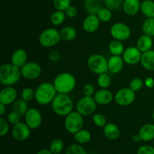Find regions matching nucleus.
<instances>
[{"label": "nucleus", "mask_w": 154, "mask_h": 154, "mask_svg": "<svg viewBox=\"0 0 154 154\" xmlns=\"http://www.w3.org/2000/svg\"><path fill=\"white\" fill-rule=\"evenodd\" d=\"M108 50L112 55L122 56L125 51L124 45L121 41L114 39L110 42L108 45Z\"/></svg>", "instance_id": "obj_25"}, {"label": "nucleus", "mask_w": 154, "mask_h": 154, "mask_svg": "<svg viewBox=\"0 0 154 154\" xmlns=\"http://www.w3.org/2000/svg\"><path fill=\"white\" fill-rule=\"evenodd\" d=\"M153 45V42L152 37L145 34L140 36L136 42V47L141 53H145L147 51H150Z\"/></svg>", "instance_id": "obj_23"}, {"label": "nucleus", "mask_w": 154, "mask_h": 154, "mask_svg": "<svg viewBox=\"0 0 154 154\" xmlns=\"http://www.w3.org/2000/svg\"><path fill=\"white\" fill-rule=\"evenodd\" d=\"M110 33L114 39L119 41H126L130 38L132 31L128 25L124 23L117 22L113 24L110 29Z\"/></svg>", "instance_id": "obj_9"}, {"label": "nucleus", "mask_w": 154, "mask_h": 154, "mask_svg": "<svg viewBox=\"0 0 154 154\" xmlns=\"http://www.w3.org/2000/svg\"><path fill=\"white\" fill-rule=\"evenodd\" d=\"M66 154H87V153L80 144H73L69 146Z\"/></svg>", "instance_id": "obj_36"}, {"label": "nucleus", "mask_w": 154, "mask_h": 154, "mask_svg": "<svg viewBox=\"0 0 154 154\" xmlns=\"http://www.w3.org/2000/svg\"><path fill=\"white\" fill-rule=\"evenodd\" d=\"M22 77L20 68L11 63H5L0 66V83L2 85L13 86Z\"/></svg>", "instance_id": "obj_1"}, {"label": "nucleus", "mask_w": 154, "mask_h": 154, "mask_svg": "<svg viewBox=\"0 0 154 154\" xmlns=\"http://www.w3.org/2000/svg\"><path fill=\"white\" fill-rule=\"evenodd\" d=\"M9 131V123L7 120L0 117V135L4 136Z\"/></svg>", "instance_id": "obj_43"}, {"label": "nucleus", "mask_w": 154, "mask_h": 154, "mask_svg": "<svg viewBox=\"0 0 154 154\" xmlns=\"http://www.w3.org/2000/svg\"><path fill=\"white\" fill-rule=\"evenodd\" d=\"M51 107L54 112L60 117H66L73 111L74 102L69 94L57 93L51 102Z\"/></svg>", "instance_id": "obj_2"}, {"label": "nucleus", "mask_w": 154, "mask_h": 154, "mask_svg": "<svg viewBox=\"0 0 154 154\" xmlns=\"http://www.w3.org/2000/svg\"><path fill=\"white\" fill-rule=\"evenodd\" d=\"M91 133L88 130L84 129L74 134V138L76 142L80 144H85L88 143L91 140Z\"/></svg>", "instance_id": "obj_29"}, {"label": "nucleus", "mask_w": 154, "mask_h": 154, "mask_svg": "<svg viewBox=\"0 0 154 154\" xmlns=\"http://www.w3.org/2000/svg\"><path fill=\"white\" fill-rule=\"evenodd\" d=\"M84 120V116L78 111H72L65 119L64 125L66 131L70 134H75L83 129Z\"/></svg>", "instance_id": "obj_7"}, {"label": "nucleus", "mask_w": 154, "mask_h": 154, "mask_svg": "<svg viewBox=\"0 0 154 154\" xmlns=\"http://www.w3.org/2000/svg\"><path fill=\"white\" fill-rule=\"evenodd\" d=\"M84 8L89 14H96L102 8L100 0H84Z\"/></svg>", "instance_id": "obj_28"}, {"label": "nucleus", "mask_w": 154, "mask_h": 154, "mask_svg": "<svg viewBox=\"0 0 154 154\" xmlns=\"http://www.w3.org/2000/svg\"><path fill=\"white\" fill-rule=\"evenodd\" d=\"M60 32L54 28H48L41 32L38 37V42L43 48H48L55 46L61 40Z\"/></svg>", "instance_id": "obj_6"}, {"label": "nucleus", "mask_w": 154, "mask_h": 154, "mask_svg": "<svg viewBox=\"0 0 154 154\" xmlns=\"http://www.w3.org/2000/svg\"><path fill=\"white\" fill-rule=\"evenodd\" d=\"M17 98V91L12 86H8L0 92V104L9 105L13 104Z\"/></svg>", "instance_id": "obj_15"}, {"label": "nucleus", "mask_w": 154, "mask_h": 154, "mask_svg": "<svg viewBox=\"0 0 154 154\" xmlns=\"http://www.w3.org/2000/svg\"><path fill=\"white\" fill-rule=\"evenodd\" d=\"M60 54H59V52H57V51H51V54H49L50 60L53 62L58 61V60H60Z\"/></svg>", "instance_id": "obj_47"}, {"label": "nucleus", "mask_w": 154, "mask_h": 154, "mask_svg": "<svg viewBox=\"0 0 154 154\" xmlns=\"http://www.w3.org/2000/svg\"><path fill=\"white\" fill-rule=\"evenodd\" d=\"M36 154H54L51 151L48 149H42V150H39Z\"/></svg>", "instance_id": "obj_50"}, {"label": "nucleus", "mask_w": 154, "mask_h": 154, "mask_svg": "<svg viewBox=\"0 0 154 154\" xmlns=\"http://www.w3.org/2000/svg\"><path fill=\"white\" fill-rule=\"evenodd\" d=\"M29 110L27 102L23 99H17L12 105V111H15L20 116H24Z\"/></svg>", "instance_id": "obj_30"}, {"label": "nucleus", "mask_w": 154, "mask_h": 154, "mask_svg": "<svg viewBox=\"0 0 154 154\" xmlns=\"http://www.w3.org/2000/svg\"><path fill=\"white\" fill-rule=\"evenodd\" d=\"M97 103L92 96H85L79 99L76 104V111L84 117L92 115L95 113Z\"/></svg>", "instance_id": "obj_8"}, {"label": "nucleus", "mask_w": 154, "mask_h": 154, "mask_svg": "<svg viewBox=\"0 0 154 154\" xmlns=\"http://www.w3.org/2000/svg\"><path fill=\"white\" fill-rule=\"evenodd\" d=\"M35 90L31 87H25L21 91V99H23L26 102H30L35 99Z\"/></svg>", "instance_id": "obj_37"}, {"label": "nucleus", "mask_w": 154, "mask_h": 154, "mask_svg": "<svg viewBox=\"0 0 154 154\" xmlns=\"http://www.w3.org/2000/svg\"><path fill=\"white\" fill-rule=\"evenodd\" d=\"M20 117L21 116L19 114H17L15 111H12L8 114L7 117V120L8 121V123L11 125H16L18 123L20 122Z\"/></svg>", "instance_id": "obj_42"}, {"label": "nucleus", "mask_w": 154, "mask_h": 154, "mask_svg": "<svg viewBox=\"0 0 154 154\" xmlns=\"http://www.w3.org/2000/svg\"><path fill=\"white\" fill-rule=\"evenodd\" d=\"M99 20L102 23L109 22L112 18V12L108 8H101L96 14Z\"/></svg>", "instance_id": "obj_35"}, {"label": "nucleus", "mask_w": 154, "mask_h": 154, "mask_svg": "<svg viewBox=\"0 0 154 154\" xmlns=\"http://www.w3.org/2000/svg\"><path fill=\"white\" fill-rule=\"evenodd\" d=\"M57 154H62V153H57Z\"/></svg>", "instance_id": "obj_54"}, {"label": "nucleus", "mask_w": 154, "mask_h": 154, "mask_svg": "<svg viewBox=\"0 0 154 154\" xmlns=\"http://www.w3.org/2000/svg\"><path fill=\"white\" fill-rule=\"evenodd\" d=\"M141 29L144 34L154 37V17L147 18L143 22Z\"/></svg>", "instance_id": "obj_31"}, {"label": "nucleus", "mask_w": 154, "mask_h": 154, "mask_svg": "<svg viewBox=\"0 0 154 154\" xmlns=\"http://www.w3.org/2000/svg\"><path fill=\"white\" fill-rule=\"evenodd\" d=\"M141 141H151L154 139V124L153 123H146L143 125L138 132Z\"/></svg>", "instance_id": "obj_22"}, {"label": "nucleus", "mask_w": 154, "mask_h": 154, "mask_svg": "<svg viewBox=\"0 0 154 154\" xmlns=\"http://www.w3.org/2000/svg\"><path fill=\"white\" fill-rule=\"evenodd\" d=\"M53 5L56 10L65 11L71 5V0H53Z\"/></svg>", "instance_id": "obj_41"}, {"label": "nucleus", "mask_w": 154, "mask_h": 154, "mask_svg": "<svg viewBox=\"0 0 154 154\" xmlns=\"http://www.w3.org/2000/svg\"><path fill=\"white\" fill-rule=\"evenodd\" d=\"M101 21L96 14H88L82 23V28L87 33H93L99 28Z\"/></svg>", "instance_id": "obj_16"}, {"label": "nucleus", "mask_w": 154, "mask_h": 154, "mask_svg": "<svg viewBox=\"0 0 154 154\" xmlns=\"http://www.w3.org/2000/svg\"><path fill=\"white\" fill-rule=\"evenodd\" d=\"M64 149V143L60 138H54L50 144L49 150L54 154L61 153Z\"/></svg>", "instance_id": "obj_34"}, {"label": "nucleus", "mask_w": 154, "mask_h": 154, "mask_svg": "<svg viewBox=\"0 0 154 154\" xmlns=\"http://www.w3.org/2000/svg\"><path fill=\"white\" fill-rule=\"evenodd\" d=\"M141 11L147 18L154 17V2L144 0L141 4Z\"/></svg>", "instance_id": "obj_27"}, {"label": "nucleus", "mask_w": 154, "mask_h": 154, "mask_svg": "<svg viewBox=\"0 0 154 154\" xmlns=\"http://www.w3.org/2000/svg\"><path fill=\"white\" fill-rule=\"evenodd\" d=\"M135 100V92L129 87H124L116 93L114 101L120 106H129Z\"/></svg>", "instance_id": "obj_10"}, {"label": "nucleus", "mask_w": 154, "mask_h": 154, "mask_svg": "<svg viewBox=\"0 0 154 154\" xmlns=\"http://www.w3.org/2000/svg\"><path fill=\"white\" fill-rule=\"evenodd\" d=\"M65 13H66V17L69 18H75L78 14V9L76 7L71 5L65 11Z\"/></svg>", "instance_id": "obj_46"}, {"label": "nucleus", "mask_w": 154, "mask_h": 154, "mask_svg": "<svg viewBox=\"0 0 154 154\" xmlns=\"http://www.w3.org/2000/svg\"><path fill=\"white\" fill-rule=\"evenodd\" d=\"M54 84L57 93L69 94L73 91L76 86V79L72 74L62 72L55 77Z\"/></svg>", "instance_id": "obj_4"}, {"label": "nucleus", "mask_w": 154, "mask_h": 154, "mask_svg": "<svg viewBox=\"0 0 154 154\" xmlns=\"http://www.w3.org/2000/svg\"><path fill=\"white\" fill-rule=\"evenodd\" d=\"M93 122L96 126L100 128H104L105 125L107 124L106 117L100 113H96L93 114Z\"/></svg>", "instance_id": "obj_39"}, {"label": "nucleus", "mask_w": 154, "mask_h": 154, "mask_svg": "<svg viewBox=\"0 0 154 154\" xmlns=\"http://www.w3.org/2000/svg\"><path fill=\"white\" fill-rule=\"evenodd\" d=\"M124 63L121 56L112 55L108 59V72L114 75L120 73L123 70Z\"/></svg>", "instance_id": "obj_18"}, {"label": "nucleus", "mask_w": 154, "mask_h": 154, "mask_svg": "<svg viewBox=\"0 0 154 154\" xmlns=\"http://www.w3.org/2000/svg\"><path fill=\"white\" fill-rule=\"evenodd\" d=\"M6 112V105L0 104V117H3Z\"/></svg>", "instance_id": "obj_49"}, {"label": "nucleus", "mask_w": 154, "mask_h": 154, "mask_svg": "<svg viewBox=\"0 0 154 154\" xmlns=\"http://www.w3.org/2000/svg\"><path fill=\"white\" fill-rule=\"evenodd\" d=\"M152 117H153V121H154V111L153 112V115H152Z\"/></svg>", "instance_id": "obj_52"}, {"label": "nucleus", "mask_w": 154, "mask_h": 154, "mask_svg": "<svg viewBox=\"0 0 154 154\" xmlns=\"http://www.w3.org/2000/svg\"><path fill=\"white\" fill-rule=\"evenodd\" d=\"M141 4L139 0H124L122 8L126 14L134 16L141 11Z\"/></svg>", "instance_id": "obj_20"}, {"label": "nucleus", "mask_w": 154, "mask_h": 154, "mask_svg": "<svg viewBox=\"0 0 154 154\" xmlns=\"http://www.w3.org/2000/svg\"><path fill=\"white\" fill-rule=\"evenodd\" d=\"M35 92V99L41 105L51 104L57 95V90L54 84L50 82H44L38 86Z\"/></svg>", "instance_id": "obj_3"}, {"label": "nucleus", "mask_w": 154, "mask_h": 154, "mask_svg": "<svg viewBox=\"0 0 154 154\" xmlns=\"http://www.w3.org/2000/svg\"><path fill=\"white\" fill-rule=\"evenodd\" d=\"M93 98L97 105H107L112 102L114 97L113 93L108 89H100L96 92Z\"/></svg>", "instance_id": "obj_17"}, {"label": "nucleus", "mask_w": 154, "mask_h": 154, "mask_svg": "<svg viewBox=\"0 0 154 154\" xmlns=\"http://www.w3.org/2000/svg\"><path fill=\"white\" fill-rule=\"evenodd\" d=\"M141 64L144 69L147 71H154V51H147L142 53L141 59Z\"/></svg>", "instance_id": "obj_24"}, {"label": "nucleus", "mask_w": 154, "mask_h": 154, "mask_svg": "<svg viewBox=\"0 0 154 154\" xmlns=\"http://www.w3.org/2000/svg\"><path fill=\"white\" fill-rule=\"evenodd\" d=\"M103 132L105 138L111 141L118 139L120 135V130L118 126L114 123H108L103 128Z\"/></svg>", "instance_id": "obj_21"}, {"label": "nucleus", "mask_w": 154, "mask_h": 154, "mask_svg": "<svg viewBox=\"0 0 154 154\" xmlns=\"http://www.w3.org/2000/svg\"><path fill=\"white\" fill-rule=\"evenodd\" d=\"M93 154H99V153H93Z\"/></svg>", "instance_id": "obj_53"}, {"label": "nucleus", "mask_w": 154, "mask_h": 154, "mask_svg": "<svg viewBox=\"0 0 154 154\" xmlns=\"http://www.w3.org/2000/svg\"><path fill=\"white\" fill-rule=\"evenodd\" d=\"M60 35L63 40L66 42H71L73 41L77 36V30L75 27L67 26L63 27L60 30Z\"/></svg>", "instance_id": "obj_26"}, {"label": "nucleus", "mask_w": 154, "mask_h": 154, "mask_svg": "<svg viewBox=\"0 0 154 154\" xmlns=\"http://www.w3.org/2000/svg\"><path fill=\"white\" fill-rule=\"evenodd\" d=\"M132 141H135V142H139L140 141H141V138H140L138 133L136 134V135H134L133 136H132Z\"/></svg>", "instance_id": "obj_51"}, {"label": "nucleus", "mask_w": 154, "mask_h": 154, "mask_svg": "<svg viewBox=\"0 0 154 154\" xmlns=\"http://www.w3.org/2000/svg\"><path fill=\"white\" fill-rule=\"evenodd\" d=\"M122 1H123H123H124V0H122Z\"/></svg>", "instance_id": "obj_55"}, {"label": "nucleus", "mask_w": 154, "mask_h": 154, "mask_svg": "<svg viewBox=\"0 0 154 154\" xmlns=\"http://www.w3.org/2000/svg\"><path fill=\"white\" fill-rule=\"evenodd\" d=\"M144 85L146 87L149 89L153 88L154 87V79L151 77H148L144 80Z\"/></svg>", "instance_id": "obj_48"}, {"label": "nucleus", "mask_w": 154, "mask_h": 154, "mask_svg": "<svg viewBox=\"0 0 154 154\" xmlns=\"http://www.w3.org/2000/svg\"><path fill=\"white\" fill-rule=\"evenodd\" d=\"M66 17V15L65 11L57 10L56 11L53 12L52 14L51 15L50 20L54 26H60L64 23Z\"/></svg>", "instance_id": "obj_32"}, {"label": "nucleus", "mask_w": 154, "mask_h": 154, "mask_svg": "<svg viewBox=\"0 0 154 154\" xmlns=\"http://www.w3.org/2000/svg\"><path fill=\"white\" fill-rule=\"evenodd\" d=\"M142 53L138 50L136 46H130L125 49L122 57L125 63L129 66H134L141 62Z\"/></svg>", "instance_id": "obj_14"}, {"label": "nucleus", "mask_w": 154, "mask_h": 154, "mask_svg": "<svg viewBox=\"0 0 154 154\" xmlns=\"http://www.w3.org/2000/svg\"><path fill=\"white\" fill-rule=\"evenodd\" d=\"M25 123L31 129H36L40 127L42 123V116L40 111L35 108H29L24 115Z\"/></svg>", "instance_id": "obj_13"}, {"label": "nucleus", "mask_w": 154, "mask_h": 154, "mask_svg": "<svg viewBox=\"0 0 154 154\" xmlns=\"http://www.w3.org/2000/svg\"><path fill=\"white\" fill-rule=\"evenodd\" d=\"M96 92V88L92 84H86L83 87V93L85 96L93 97Z\"/></svg>", "instance_id": "obj_44"}, {"label": "nucleus", "mask_w": 154, "mask_h": 154, "mask_svg": "<svg viewBox=\"0 0 154 154\" xmlns=\"http://www.w3.org/2000/svg\"><path fill=\"white\" fill-rule=\"evenodd\" d=\"M31 134V129L26 123L20 122L17 124L14 125L12 128L11 135L14 139L19 142L25 141L28 139Z\"/></svg>", "instance_id": "obj_12"}, {"label": "nucleus", "mask_w": 154, "mask_h": 154, "mask_svg": "<svg viewBox=\"0 0 154 154\" xmlns=\"http://www.w3.org/2000/svg\"><path fill=\"white\" fill-rule=\"evenodd\" d=\"M27 59H28V55L26 51L20 48L14 51L11 57V62L14 66L21 68L27 63Z\"/></svg>", "instance_id": "obj_19"}, {"label": "nucleus", "mask_w": 154, "mask_h": 154, "mask_svg": "<svg viewBox=\"0 0 154 154\" xmlns=\"http://www.w3.org/2000/svg\"><path fill=\"white\" fill-rule=\"evenodd\" d=\"M97 84L101 89H108L111 84V78L107 72L99 75L97 78Z\"/></svg>", "instance_id": "obj_33"}, {"label": "nucleus", "mask_w": 154, "mask_h": 154, "mask_svg": "<svg viewBox=\"0 0 154 154\" xmlns=\"http://www.w3.org/2000/svg\"><path fill=\"white\" fill-rule=\"evenodd\" d=\"M23 78L27 80H35L41 76L42 69L38 63L35 62H27L20 68Z\"/></svg>", "instance_id": "obj_11"}, {"label": "nucleus", "mask_w": 154, "mask_h": 154, "mask_svg": "<svg viewBox=\"0 0 154 154\" xmlns=\"http://www.w3.org/2000/svg\"><path fill=\"white\" fill-rule=\"evenodd\" d=\"M106 8H109L111 11H117L123 7L122 0H104Z\"/></svg>", "instance_id": "obj_40"}, {"label": "nucleus", "mask_w": 154, "mask_h": 154, "mask_svg": "<svg viewBox=\"0 0 154 154\" xmlns=\"http://www.w3.org/2000/svg\"><path fill=\"white\" fill-rule=\"evenodd\" d=\"M87 65L90 72L96 75L108 72V60L102 54H93L88 58Z\"/></svg>", "instance_id": "obj_5"}, {"label": "nucleus", "mask_w": 154, "mask_h": 154, "mask_svg": "<svg viewBox=\"0 0 154 154\" xmlns=\"http://www.w3.org/2000/svg\"><path fill=\"white\" fill-rule=\"evenodd\" d=\"M137 154H154V147L150 145H143L138 149Z\"/></svg>", "instance_id": "obj_45"}, {"label": "nucleus", "mask_w": 154, "mask_h": 154, "mask_svg": "<svg viewBox=\"0 0 154 154\" xmlns=\"http://www.w3.org/2000/svg\"><path fill=\"white\" fill-rule=\"evenodd\" d=\"M144 85V81L139 78H135L132 79L129 82V88L134 92L140 91Z\"/></svg>", "instance_id": "obj_38"}]
</instances>
